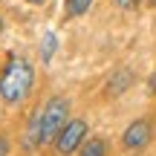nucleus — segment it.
Returning a JSON list of instances; mask_svg holds the SVG:
<instances>
[{
  "label": "nucleus",
  "instance_id": "f257e3e1",
  "mask_svg": "<svg viewBox=\"0 0 156 156\" xmlns=\"http://www.w3.org/2000/svg\"><path fill=\"white\" fill-rule=\"evenodd\" d=\"M32 81H35L32 64L23 61V58H12V61L6 64L3 75H0V98H3L6 104L23 101L29 95V90H32Z\"/></svg>",
  "mask_w": 156,
  "mask_h": 156
},
{
  "label": "nucleus",
  "instance_id": "f03ea898",
  "mask_svg": "<svg viewBox=\"0 0 156 156\" xmlns=\"http://www.w3.org/2000/svg\"><path fill=\"white\" fill-rule=\"evenodd\" d=\"M69 122V101L55 95V98L46 101V107L41 110V145L46 142H55L58 133L67 127Z\"/></svg>",
  "mask_w": 156,
  "mask_h": 156
},
{
  "label": "nucleus",
  "instance_id": "7ed1b4c3",
  "mask_svg": "<svg viewBox=\"0 0 156 156\" xmlns=\"http://www.w3.org/2000/svg\"><path fill=\"white\" fill-rule=\"evenodd\" d=\"M84 139H87V122L69 119L67 127H64L61 133H58V139H55V151L61 156H69V153H75L78 147L84 145Z\"/></svg>",
  "mask_w": 156,
  "mask_h": 156
},
{
  "label": "nucleus",
  "instance_id": "20e7f679",
  "mask_svg": "<svg viewBox=\"0 0 156 156\" xmlns=\"http://www.w3.org/2000/svg\"><path fill=\"white\" fill-rule=\"evenodd\" d=\"M151 139H153V130H151V122H147V119H136V122H130L127 130L122 133V145L127 147V151H142Z\"/></svg>",
  "mask_w": 156,
  "mask_h": 156
},
{
  "label": "nucleus",
  "instance_id": "39448f33",
  "mask_svg": "<svg viewBox=\"0 0 156 156\" xmlns=\"http://www.w3.org/2000/svg\"><path fill=\"white\" fill-rule=\"evenodd\" d=\"M130 81H133L130 69H119V73H116V78H113V81L107 84V93H110V95H122L124 90L130 87Z\"/></svg>",
  "mask_w": 156,
  "mask_h": 156
},
{
  "label": "nucleus",
  "instance_id": "423d86ee",
  "mask_svg": "<svg viewBox=\"0 0 156 156\" xmlns=\"http://www.w3.org/2000/svg\"><path fill=\"white\" fill-rule=\"evenodd\" d=\"M78 156H107V142L104 139H90L78 147Z\"/></svg>",
  "mask_w": 156,
  "mask_h": 156
},
{
  "label": "nucleus",
  "instance_id": "0eeeda50",
  "mask_svg": "<svg viewBox=\"0 0 156 156\" xmlns=\"http://www.w3.org/2000/svg\"><path fill=\"white\" fill-rule=\"evenodd\" d=\"M90 6H93V0H67L64 15L67 17H81L84 12H90Z\"/></svg>",
  "mask_w": 156,
  "mask_h": 156
},
{
  "label": "nucleus",
  "instance_id": "6e6552de",
  "mask_svg": "<svg viewBox=\"0 0 156 156\" xmlns=\"http://www.w3.org/2000/svg\"><path fill=\"white\" fill-rule=\"evenodd\" d=\"M55 46H58V35L55 32H46L44 41H41V58H44V64L55 55Z\"/></svg>",
  "mask_w": 156,
  "mask_h": 156
},
{
  "label": "nucleus",
  "instance_id": "1a4fd4ad",
  "mask_svg": "<svg viewBox=\"0 0 156 156\" xmlns=\"http://www.w3.org/2000/svg\"><path fill=\"white\" fill-rule=\"evenodd\" d=\"M139 3H142V0H119V6H122V9H136Z\"/></svg>",
  "mask_w": 156,
  "mask_h": 156
},
{
  "label": "nucleus",
  "instance_id": "9d476101",
  "mask_svg": "<svg viewBox=\"0 0 156 156\" xmlns=\"http://www.w3.org/2000/svg\"><path fill=\"white\" fill-rule=\"evenodd\" d=\"M6 153H9V139L0 136V156H6Z\"/></svg>",
  "mask_w": 156,
  "mask_h": 156
},
{
  "label": "nucleus",
  "instance_id": "9b49d317",
  "mask_svg": "<svg viewBox=\"0 0 156 156\" xmlns=\"http://www.w3.org/2000/svg\"><path fill=\"white\" fill-rule=\"evenodd\" d=\"M147 90H151V93H153V95H156V73H153V75H151V84H147Z\"/></svg>",
  "mask_w": 156,
  "mask_h": 156
},
{
  "label": "nucleus",
  "instance_id": "f8f14e48",
  "mask_svg": "<svg viewBox=\"0 0 156 156\" xmlns=\"http://www.w3.org/2000/svg\"><path fill=\"white\" fill-rule=\"evenodd\" d=\"M26 3H35V6H41V3H46V0H26Z\"/></svg>",
  "mask_w": 156,
  "mask_h": 156
}]
</instances>
